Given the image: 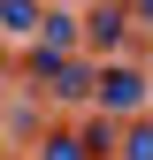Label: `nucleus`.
<instances>
[{
	"label": "nucleus",
	"instance_id": "1",
	"mask_svg": "<svg viewBox=\"0 0 153 160\" xmlns=\"http://www.w3.org/2000/svg\"><path fill=\"white\" fill-rule=\"evenodd\" d=\"M92 92H100V107H115V114H123V107H138V99H145V76H138V69H107Z\"/></svg>",
	"mask_w": 153,
	"mask_h": 160
},
{
	"label": "nucleus",
	"instance_id": "2",
	"mask_svg": "<svg viewBox=\"0 0 153 160\" xmlns=\"http://www.w3.org/2000/svg\"><path fill=\"white\" fill-rule=\"evenodd\" d=\"M0 23H8V31H38V8H31V0H0Z\"/></svg>",
	"mask_w": 153,
	"mask_h": 160
},
{
	"label": "nucleus",
	"instance_id": "3",
	"mask_svg": "<svg viewBox=\"0 0 153 160\" xmlns=\"http://www.w3.org/2000/svg\"><path fill=\"white\" fill-rule=\"evenodd\" d=\"M130 160H153V122H138V130H130V145H123Z\"/></svg>",
	"mask_w": 153,
	"mask_h": 160
},
{
	"label": "nucleus",
	"instance_id": "4",
	"mask_svg": "<svg viewBox=\"0 0 153 160\" xmlns=\"http://www.w3.org/2000/svg\"><path fill=\"white\" fill-rule=\"evenodd\" d=\"M46 160H84V145H76V137H54V145H46Z\"/></svg>",
	"mask_w": 153,
	"mask_h": 160
}]
</instances>
